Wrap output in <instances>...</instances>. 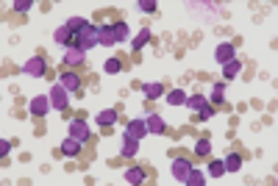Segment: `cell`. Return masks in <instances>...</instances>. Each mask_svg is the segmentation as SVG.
I'll return each mask as SVG.
<instances>
[{"label":"cell","mask_w":278,"mask_h":186,"mask_svg":"<svg viewBox=\"0 0 278 186\" xmlns=\"http://www.w3.org/2000/svg\"><path fill=\"white\" fill-rule=\"evenodd\" d=\"M167 103H170V106H187V97L189 95H183V89H172V92H167Z\"/></svg>","instance_id":"cb8c5ba5"},{"label":"cell","mask_w":278,"mask_h":186,"mask_svg":"<svg viewBox=\"0 0 278 186\" xmlns=\"http://www.w3.org/2000/svg\"><path fill=\"white\" fill-rule=\"evenodd\" d=\"M22 73L31 75V78H44V75H48V61H44V56L28 58V61L22 64Z\"/></svg>","instance_id":"3957f363"},{"label":"cell","mask_w":278,"mask_h":186,"mask_svg":"<svg viewBox=\"0 0 278 186\" xmlns=\"http://www.w3.org/2000/svg\"><path fill=\"white\" fill-rule=\"evenodd\" d=\"M203 178H206L203 169H195L192 167V172L187 175V180H183V183H187V186H200V183H203Z\"/></svg>","instance_id":"f1b7e54d"},{"label":"cell","mask_w":278,"mask_h":186,"mask_svg":"<svg viewBox=\"0 0 278 186\" xmlns=\"http://www.w3.org/2000/svg\"><path fill=\"white\" fill-rule=\"evenodd\" d=\"M139 153V142L136 139H131V136H125L122 134V142H120V156H125V158H133Z\"/></svg>","instance_id":"5bb4252c"},{"label":"cell","mask_w":278,"mask_h":186,"mask_svg":"<svg viewBox=\"0 0 278 186\" xmlns=\"http://www.w3.org/2000/svg\"><path fill=\"white\" fill-rule=\"evenodd\" d=\"M209 103H211V106H222V103H225V84H214V86H211Z\"/></svg>","instance_id":"44dd1931"},{"label":"cell","mask_w":278,"mask_h":186,"mask_svg":"<svg viewBox=\"0 0 278 186\" xmlns=\"http://www.w3.org/2000/svg\"><path fill=\"white\" fill-rule=\"evenodd\" d=\"M222 164H225V172H239L242 169V156L239 153H228V158H222Z\"/></svg>","instance_id":"ffe728a7"},{"label":"cell","mask_w":278,"mask_h":186,"mask_svg":"<svg viewBox=\"0 0 278 186\" xmlns=\"http://www.w3.org/2000/svg\"><path fill=\"white\" fill-rule=\"evenodd\" d=\"M239 70H242V64L237 61V58H234V61H228V64H222V78L225 81H234L239 75Z\"/></svg>","instance_id":"603a6c76"},{"label":"cell","mask_w":278,"mask_h":186,"mask_svg":"<svg viewBox=\"0 0 278 186\" xmlns=\"http://www.w3.org/2000/svg\"><path fill=\"white\" fill-rule=\"evenodd\" d=\"M145 122H148V134H156V136H161L167 131V122H164V117H161V114H148V117H145Z\"/></svg>","instance_id":"8fae6325"},{"label":"cell","mask_w":278,"mask_h":186,"mask_svg":"<svg viewBox=\"0 0 278 186\" xmlns=\"http://www.w3.org/2000/svg\"><path fill=\"white\" fill-rule=\"evenodd\" d=\"M145 178H148V172H145L142 167H128L125 169V180H128V183H145Z\"/></svg>","instance_id":"ac0fdd59"},{"label":"cell","mask_w":278,"mask_h":186,"mask_svg":"<svg viewBox=\"0 0 278 186\" xmlns=\"http://www.w3.org/2000/svg\"><path fill=\"white\" fill-rule=\"evenodd\" d=\"M156 6H159L156 0H139V9H142L145 14H156Z\"/></svg>","instance_id":"d6a6232c"},{"label":"cell","mask_w":278,"mask_h":186,"mask_svg":"<svg viewBox=\"0 0 278 186\" xmlns=\"http://www.w3.org/2000/svg\"><path fill=\"white\" fill-rule=\"evenodd\" d=\"M53 42H56V45H64V47H75V36L70 34L67 25H61V28L53 31Z\"/></svg>","instance_id":"7c38bea8"},{"label":"cell","mask_w":278,"mask_h":186,"mask_svg":"<svg viewBox=\"0 0 278 186\" xmlns=\"http://www.w3.org/2000/svg\"><path fill=\"white\" fill-rule=\"evenodd\" d=\"M48 97H50V108H56V111H67V106H70V92H67L61 84L50 86Z\"/></svg>","instance_id":"7a4b0ae2"},{"label":"cell","mask_w":278,"mask_h":186,"mask_svg":"<svg viewBox=\"0 0 278 186\" xmlns=\"http://www.w3.org/2000/svg\"><path fill=\"white\" fill-rule=\"evenodd\" d=\"M64 25H67V28H70V34H72V36H78V34H81V31H83V28H86V25H89V23H86V20H83V17H70V20H67Z\"/></svg>","instance_id":"d4e9b609"},{"label":"cell","mask_w":278,"mask_h":186,"mask_svg":"<svg viewBox=\"0 0 278 186\" xmlns=\"http://www.w3.org/2000/svg\"><path fill=\"white\" fill-rule=\"evenodd\" d=\"M98 45L103 47H114V31H111V25H100V34H98Z\"/></svg>","instance_id":"2e32d148"},{"label":"cell","mask_w":278,"mask_h":186,"mask_svg":"<svg viewBox=\"0 0 278 186\" xmlns=\"http://www.w3.org/2000/svg\"><path fill=\"white\" fill-rule=\"evenodd\" d=\"M11 6H14V12H17V14H25L28 9L33 6V3H31V0H14V3H11Z\"/></svg>","instance_id":"1f68e13d"},{"label":"cell","mask_w":278,"mask_h":186,"mask_svg":"<svg viewBox=\"0 0 278 186\" xmlns=\"http://www.w3.org/2000/svg\"><path fill=\"white\" fill-rule=\"evenodd\" d=\"M70 136H72V139H78V142H89V139H92V131H89L86 119H81V117L70 119Z\"/></svg>","instance_id":"277c9868"},{"label":"cell","mask_w":278,"mask_h":186,"mask_svg":"<svg viewBox=\"0 0 278 186\" xmlns=\"http://www.w3.org/2000/svg\"><path fill=\"white\" fill-rule=\"evenodd\" d=\"M203 103H206V95H189V97H187V106L192 108V111H198Z\"/></svg>","instance_id":"4dcf8cb0"},{"label":"cell","mask_w":278,"mask_h":186,"mask_svg":"<svg viewBox=\"0 0 278 186\" xmlns=\"http://www.w3.org/2000/svg\"><path fill=\"white\" fill-rule=\"evenodd\" d=\"M59 84L64 86L67 92H75V95H81V75H78L75 70L67 67L64 73H61V81H59Z\"/></svg>","instance_id":"8992f818"},{"label":"cell","mask_w":278,"mask_h":186,"mask_svg":"<svg viewBox=\"0 0 278 186\" xmlns=\"http://www.w3.org/2000/svg\"><path fill=\"white\" fill-rule=\"evenodd\" d=\"M81 145H83V142H78V139H72V136H70V139H64V142H61L59 153H61V156H70V158H75L78 153H81Z\"/></svg>","instance_id":"9a60e30c"},{"label":"cell","mask_w":278,"mask_h":186,"mask_svg":"<svg viewBox=\"0 0 278 186\" xmlns=\"http://www.w3.org/2000/svg\"><path fill=\"white\" fill-rule=\"evenodd\" d=\"M125 136H131V139H145L148 136V122H145V117H133V119H128V125H125Z\"/></svg>","instance_id":"5b68a950"},{"label":"cell","mask_w":278,"mask_h":186,"mask_svg":"<svg viewBox=\"0 0 278 186\" xmlns=\"http://www.w3.org/2000/svg\"><path fill=\"white\" fill-rule=\"evenodd\" d=\"M28 111H31L33 117H44V114L50 111V97H48V95L31 97V103H28Z\"/></svg>","instance_id":"52a82bcc"},{"label":"cell","mask_w":278,"mask_h":186,"mask_svg":"<svg viewBox=\"0 0 278 186\" xmlns=\"http://www.w3.org/2000/svg\"><path fill=\"white\" fill-rule=\"evenodd\" d=\"M103 70H106L109 75H117V73L122 70V61H120V58H109V61L103 64Z\"/></svg>","instance_id":"f546056e"},{"label":"cell","mask_w":278,"mask_h":186,"mask_svg":"<svg viewBox=\"0 0 278 186\" xmlns=\"http://www.w3.org/2000/svg\"><path fill=\"white\" fill-rule=\"evenodd\" d=\"M83 61H86V53L83 50H78V47H67L64 50V67L75 70V67H81Z\"/></svg>","instance_id":"9c48e42d"},{"label":"cell","mask_w":278,"mask_h":186,"mask_svg":"<svg viewBox=\"0 0 278 186\" xmlns=\"http://www.w3.org/2000/svg\"><path fill=\"white\" fill-rule=\"evenodd\" d=\"M209 175H211V178L225 175V164H222V158H211V161H209Z\"/></svg>","instance_id":"4316f807"},{"label":"cell","mask_w":278,"mask_h":186,"mask_svg":"<svg viewBox=\"0 0 278 186\" xmlns=\"http://www.w3.org/2000/svg\"><path fill=\"white\" fill-rule=\"evenodd\" d=\"M142 95L148 97V100H159V97L167 95V92H164L161 84H142Z\"/></svg>","instance_id":"e0dca14e"},{"label":"cell","mask_w":278,"mask_h":186,"mask_svg":"<svg viewBox=\"0 0 278 186\" xmlns=\"http://www.w3.org/2000/svg\"><path fill=\"white\" fill-rule=\"evenodd\" d=\"M217 111V106H211V103H203V106L198 108V111L192 114V119H198V122H206V119H211Z\"/></svg>","instance_id":"d6986e66"},{"label":"cell","mask_w":278,"mask_h":186,"mask_svg":"<svg viewBox=\"0 0 278 186\" xmlns=\"http://www.w3.org/2000/svg\"><path fill=\"white\" fill-rule=\"evenodd\" d=\"M214 58L220 64H228V61H234L237 58V47L231 45V42H222V45H217V50H214Z\"/></svg>","instance_id":"30bf717a"},{"label":"cell","mask_w":278,"mask_h":186,"mask_svg":"<svg viewBox=\"0 0 278 186\" xmlns=\"http://www.w3.org/2000/svg\"><path fill=\"white\" fill-rule=\"evenodd\" d=\"M117 119H120V114H117V108H103V111H100L98 117H95V122H98L100 128H111V125H114Z\"/></svg>","instance_id":"4fadbf2b"},{"label":"cell","mask_w":278,"mask_h":186,"mask_svg":"<svg viewBox=\"0 0 278 186\" xmlns=\"http://www.w3.org/2000/svg\"><path fill=\"white\" fill-rule=\"evenodd\" d=\"M98 34H100V25H86V28L75 36V47H78V50H83V53L92 50V47L98 45Z\"/></svg>","instance_id":"6da1fadb"},{"label":"cell","mask_w":278,"mask_h":186,"mask_svg":"<svg viewBox=\"0 0 278 186\" xmlns=\"http://www.w3.org/2000/svg\"><path fill=\"white\" fill-rule=\"evenodd\" d=\"M211 153V142H209V136H203V139H198V145H195V156H200V158H206Z\"/></svg>","instance_id":"83f0119b"},{"label":"cell","mask_w":278,"mask_h":186,"mask_svg":"<svg viewBox=\"0 0 278 186\" xmlns=\"http://www.w3.org/2000/svg\"><path fill=\"white\" fill-rule=\"evenodd\" d=\"M11 147H14V142H6V139H3V142H0V156L6 158V156H9V150H11Z\"/></svg>","instance_id":"836d02e7"},{"label":"cell","mask_w":278,"mask_h":186,"mask_svg":"<svg viewBox=\"0 0 278 186\" xmlns=\"http://www.w3.org/2000/svg\"><path fill=\"white\" fill-rule=\"evenodd\" d=\"M189 172H192V161H189V158H175V161H172V178H175L178 183H183Z\"/></svg>","instance_id":"ba28073f"},{"label":"cell","mask_w":278,"mask_h":186,"mask_svg":"<svg viewBox=\"0 0 278 186\" xmlns=\"http://www.w3.org/2000/svg\"><path fill=\"white\" fill-rule=\"evenodd\" d=\"M111 31H114V42H117V45L128 39V25L122 23V20H120V23H114V25H111Z\"/></svg>","instance_id":"484cf974"},{"label":"cell","mask_w":278,"mask_h":186,"mask_svg":"<svg viewBox=\"0 0 278 186\" xmlns=\"http://www.w3.org/2000/svg\"><path fill=\"white\" fill-rule=\"evenodd\" d=\"M148 42H150V28H139V34L136 36H133V42H131V47H133V50H142V47L145 45H148Z\"/></svg>","instance_id":"7402d4cb"}]
</instances>
